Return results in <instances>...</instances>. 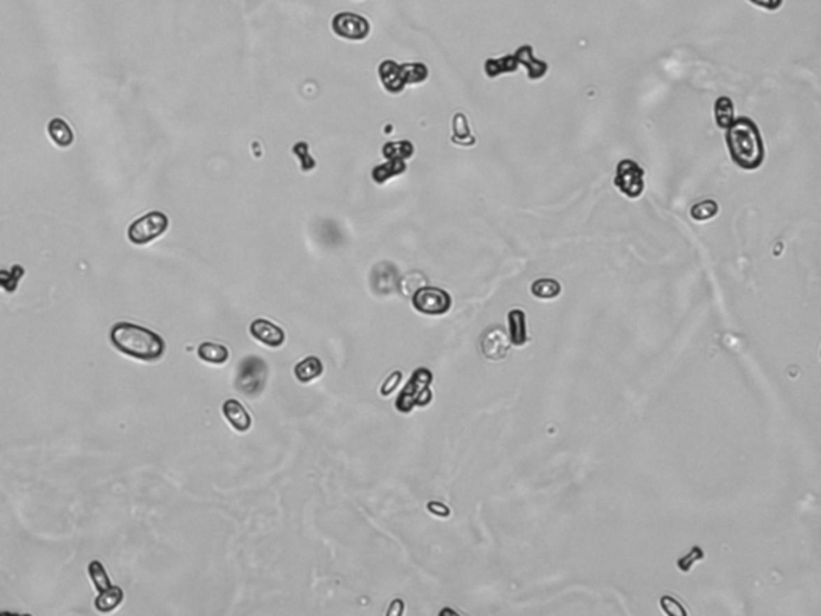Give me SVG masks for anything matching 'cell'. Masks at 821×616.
<instances>
[{
  "mask_svg": "<svg viewBox=\"0 0 821 616\" xmlns=\"http://www.w3.org/2000/svg\"><path fill=\"white\" fill-rule=\"evenodd\" d=\"M727 148L735 164L743 171H755L765 159V145L759 125L749 117H738L725 134Z\"/></svg>",
  "mask_w": 821,
  "mask_h": 616,
  "instance_id": "cell-1",
  "label": "cell"
},
{
  "mask_svg": "<svg viewBox=\"0 0 821 616\" xmlns=\"http://www.w3.org/2000/svg\"><path fill=\"white\" fill-rule=\"evenodd\" d=\"M109 339L116 350L140 361H157L166 353V342L159 334L127 321L114 324Z\"/></svg>",
  "mask_w": 821,
  "mask_h": 616,
  "instance_id": "cell-2",
  "label": "cell"
},
{
  "mask_svg": "<svg viewBox=\"0 0 821 616\" xmlns=\"http://www.w3.org/2000/svg\"><path fill=\"white\" fill-rule=\"evenodd\" d=\"M434 382V374L427 368H417L410 374L403 390L397 396L395 408L398 413L409 414L414 408H424L434 400L430 385Z\"/></svg>",
  "mask_w": 821,
  "mask_h": 616,
  "instance_id": "cell-3",
  "label": "cell"
},
{
  "mask_svg": "<svg viewBox=\"0 0 821 616\" xmlns=\"http://www.w3.org/2000/svg\"><path fill=\"white\" fill-rule=\"evenodd\" d=\"M236 389L248 398H257L264 394L268 364L260 357L250 355L241 359L236 371Z\"/></svg>",
  "mask_w": 821,
  "mask_h": 616,
  "instance_id": "cell-4",
  "label": "cell"
},
{
  "mask_svg": "<svg viewBox=\"0 0 821 616\" xmlns=\"http://www.w3.org/2000/svg\"><path fill=\"white\" fill-rule=\"evenodd\" d=\"M167 228L169 217L164 212L152 210L141 215L140 219H136L129 227L127 236L129 241L135 244V246H145V244H150L151 241L162 236L167 231Z\"/></svg>",
  "mask_w": 821,
  "mask_h": 616,
  "instance_id": "cell-5",
  "label": "cell"
},
{
  "mask_svg": "<svg viewBox=\"0 0 821 616\" xmlns=\"http://www.w3.org/2000/svg\"><path fill=\"white\" fill-rule=\"evenodd\" d=\"M452 299L450 292L441 287L422 286L413 294V307L419 313L429 316H440L450 312Z\"/></svg>",
  "mask_w": 821,
  "mask_h": 616,
  "instance_id": "cell-6",
  "label": "cell"
},
{
  "mask_svg": "<svg viewBox=\"0 0 821 616\" xmlns=\"http://www.w3.org/2000/svg\"><path fill=\"white\" fill-rule=\"evenodd\" d=\"M645 172L636 161L622 159L616 166L615 187L629 199H637L645 189Z\"/></svg>",
  "mask_w": 821,
  "mask_h": 616,
  "instance_id": "cell-7",
  "label": "cell"
},
{
  "mask_svg": "<svg viewBox=\"0 0 821 616\" xmlns=\"http://www.w3.org/2000/svg\"><path fill=\"white\" fill-rule=\"evenodd\" d=\"M334 34L345 41H364L371 32L369 21L358 13L342 12L332 18Z\"/></svg>",
  "mask_w": 821,
  "mask_h": 616,
  "instance_id": "cell-8",
  "label": "cell"
},
{
  "mask_svg": "<svg viewBox=\"0 0 821 616\" xmlns=\"http://www.w3.org/2000/svg\"><path fill=\"white\" fill-rule=\"evenodd\" d=\"M371 286L372 291L380 296H388V294L395 292L399 287V273L395 265L390 262H382V264L376 265L371 275Z\"/></svg>",
  "mask_w": 821,
  "mask_h": 616,
  "instance_id": "cell-9",
  "label": "cell"
},
{
  "mask_svg": "<svg viewBox=\"0 0 821 616\" xmlns=\"http://www.w3.org/2000/svg\"><path fill=\"white\" fill-rule=\"evenodd\" d=\"M250 336L270 348H279L286 342V332L270 320L257 318L250 323Z\"/></svg>",
  "mask_w": 821,
  "mask_h": 616,
  "instance_id": "cell-10",
  "label": "cell"
},
{
  "mask_svg": "<svg viewBox=\"0 0 821 616\" xmlns=\"http://www.w3.org/2000/svg\"><path fill=\"white\" fill-rule=\"evenodd\" d=\"M511 348V339H507L506 332L499 326L488 329L481 337V353L491 361H497L507 355Z\"/></svg>",
  "mask_w": 821,
  "mask_h": 616,
  "instance_id": "cell-11",
  "label": "cell"
},
{
  "mask_svg": "<svg viewBox=\"0 0 821 616\" xmlns=\"http://www.w3.org/2000/svg\"><path fill=\"white\" fill-rule=\"evenodd\" d=\"M379 78L388 94H401L406 87L401 64L393 62V59H384L379 64Z\"/></svg>",
  "mask_w": 821,
  "mask_h": 616,
  "instance_id": "cell-12",
  "label": "cell"
},
{
  "mask_svg": "<svg viewBox=\"0 0 821 616\" xmlns=\"http://www.w3.org/2000/svg\"><path fill=\"white\" fill-rule=\"evenodd\" d=\"M222 413L228 424L231 425L236 432H248L252 427V417L249 411L245 410L243 403L234 400V398H228V400L223 403Z\"/></svg>",
  "mask_w": 821,
  "mask_h": 616,
  "instance_id": "cell-13",
  "label": "cell"
},
{
  "mask_svg": "<svg viewBox=\"0 0 821 616\" xmlns=\"http://www.w3.org/2000/svg\"><path fill=\"white\" fill-rule=\"evenodd\" d=\"M513 55H515L518 64H522L527 69L528 78L531 80L543 79L547 71H549V64L534 57V48L531 45H522Z\"/></svg>",
  "mask_w": 821,
  "mask_h": 616,
  "instance_id": "cell-14",
  "label": "cell"
},
{
  "mask_svg": "<svg viewBox=\"0 0 821 616\" xmlns=\"http://www.w3.org/2000/svg\"><path fill=\"white\" fill-rule=\"evenodd\" d=\"M508 320V334H511V342L515 347H523L528 342V329H527V315L523 310L513 308L507 315Z\"/></svg>",
  "mask_w": 821,
  "mask_h": 616,
  "instance_id": "cell-15",
  "label": "cell"
},
{
  "mask_svg": "<svg viewBox=\"0 0 821 616\" xmlns=\"http://www.w3.org/2000/svg\"><path fill=\"white\" fill-rule=\"evenodd\" d=\"M324 373V364L318 357H306L294 368V375L300 384H310Z\"/></svg>",
  "mask_w": 821,
  "mask_h": 616,
  "instance_id": "cell-16",
  "label": "cell"
},
{
  "mask_svg": "<svg viewBox=\"0 0 821 616\" xmlns=\"http://www.w3.org/2000/svg\"><path fill=\"white\" fill-rule=\"evenodd\" d=\"M48 135H50V138L55 141V145L59 146V148H68V146L73 145L74 141V134H73V129L69 127V124L64 121L62 117H55L52 119L50 122H48Z\"/></svg>",
  "mask_w": 821,
  "mask_h": 616,
  "instance_id": "cell-17",
  "label": "cell"
},
{
  "mask_svg": "<svg viewBox=\"0 0 821 616\" xmlns=\"http://www.w3.org/2000/svg\"><path fill=\"white\" fill-rule=\"evenodd\" d=\"M198 357L209 364H223L228 361V347L215 342H202L198 347Z\"/></svg>",
  "mask_w": 821,
  "mask_h": 616,
  "instance_id": "cell-18",
  "label": "cell"
},
{
  "mask_svg": "<svg viewBox=\"0 0 821 616\" xmlns=\"http://www.w3.org/2000/svg\"><path fill=\"white\" fill-rule=\"evenodd\" d=\"M518 68H520V64L517 62L515 55H507V57H502V58H490L485 62V73L491 79H494L501 74L515 73Z\"/></svg>",
  "mask_w": 821,
  "mask_h": 616,
  "instance_id": "cell-19",
  "label": "cell"
},
{
  "mask_svg": "<svg viewBox=\"0 0 821 616\" xmlns=\"http://www.w3.org/2000/svg\"><path fill=\"white\" fill-rule=\"evenodd\" d=\"M403 172H406V162L399 159H387L384 164H379L372 169L371 177L377 185H382L392 177L401 176Z\"/></svg>",
  "mask_w": 821,
  "mask_h": 616,
  "instance_id": "cell-20",
  "label": "cell"
},
{
  "mask_svg": "<svg viewBox=\"0 0 821 616\" xmlns=\"http://www.w3.org/2000/svg\"><path fill=\"white\" fill-rule=\"evenodd\" d=\"M122 599H124V592L122 589L119 586H111L108 587L106 591H101L98 594V597L95 599V607L98 612L101 613H109L113 612V610H116L120 603H122Z\"/></svg>",
  "mask_w": 821,
  "mask_h": 616,
  "instance_id": "cell-21",
  "label": "cell"
},
{
  "mask_svg": "<svg viewBox=\"0 0 821 616\" xmlns=\"http://www.w3.org/2000/svg\"><path fill=\"white\" fill-rule=\"evenodd\" d=\"M714 116L715 124L720 129H729L731 122L735 121V106H733L731 98L729 96H719L714 105Z\"/></svg>",
  "mask_w": 821,
  "mask_h": 616,
  "instance_id": "cell-22",
  "label": "cell"
},
{
  "mask_svg": "<svg viewBox=\"0 0 821 616\" xmlns=\"http://www.w3.org/2000/svg\"><path fill=\"white\" fill-rule=\"evenodd\" d=\"M560 292L562 285L557 280H552V278H541V280H536L533 285H531V294H533L536 299H543V301L557 299L560 296Z\"/></svg>",
  "mask_w": 821,
  "mask_h": 616,
  "instance_id": "cell-23",
  "label": "cell"
},
{
  "mask_svg": "<svg viewBox=\"0 0 821 616\" xmlns=\"http://www.w3.org/2000/svg\"><path fill=\"white\" fill-rule=\"evenodd\" d=\"M382 155L385 159H399L406 161L414 155V145L409 140H398V141H387L382 146Z\"/></svg>",
  "mask_w": 821,
  "mask_h": 616,
  "instance_id": "cell-24",
  "label": "cell"
},
{
  "mask_svg": "<svg viewBox=\"0 0 821 616\" xmlns=\"http://www.w3.org/2000/svg\"><path fill=\"white\" fill-rule=\"evenodd\" d=\"M452 141L457 145H473L475 138L470 134L469 121L465 114L457 113L452 119Z\"/></svg>",
  "mask_w": 821,
  "mask_h": 616,
  "instance_id": "cell-25",
  "label": "cell"
},
{
  "mask_svg": "<svg viewBox=\"0 0 821 616\" xmlns=\"http://www.w3.org/2000/svg\"><path fill=\"white\" fill-rule=\"evenodd\" d=\"M23 276L24 268L21 265H15L10 270H0V287L7 294H13Z\"/></svg>",
  "mask_w": 821,
  "mask_h": 616,
  "instance_id": "cell-26",
  "label": "cell"
},
{
  "mask_svg": "<svg viewBox=\"0 0 821 616\" xmlns=\"http://www.w3.org/2000/svg\"><path fill=\"white\" fill-rule=\"evenodd\" d=\"M404 80L408 84H422L429 78V68L424 63H404L401 64Z\"/></svg>",
  "mask_w": 821,
  "mask_h": 616,
  "instance_id": "cell-27",
  "label": "cell"
},
{
  "mask_svg": "<svg viewBox=\"0 0 821 616\" xmlns=\"http://www.w3.org/2000/svg\"><path fill=\"white\" fill-rule=\"evenodd\" d=\"M690 214H692L693 220H697V222L711 220V219H714L717 214H719V204H717L714 199H706V201H701V203L694 204L692 207V210H690Z\"/></svg>",
  "mask_w": 821,
  "mask_h": 616,
  "instance_id": "cell-28",
  "label": "cell"
},
{
  "mask_svg": "<svg viewBox=\"0 0 821 616\" xmlns=\"http://www.w3.org/2000/svg\"><path fill=\"white\" fill-rule=\"evenodd\" d=\"M292 155L299 159L300 171L302 172H310L316 167V161L308 152V143H306V141H297V143L292 146Z\"/></svg>",
  "mask_w": 821,
  "mask_h": 616,
  "instance_id": "cell-29",
  "label": "cell"
},
{
  "mask_svg": "<svg viewBox=\"0 0 821 616\" xmlns=\"http://www.w3.org/2000/svg\"><path fill=\"white\" fill-rule=\"evenodd\" d=\"M89 573H90L93 585H95V587H97V591L101 592V591H106L108 587H111V581H109L105 566H103L98 560L90 561Z\"/></svg>",
  "mask_w": 821,
  "mask_h": 616,
  "instance_id": "cell-30",
  "label": "cell"
},
{
  "mask_svg": "<svg viewBox=\"0 0 821 616\" xmlns=\"http://www.w3.org/2000/svg\"><path fill=\"white\" fill-rule=\"evenodd\" d=\"M706 557V554L703 552V549L699 546H694L690 552L685 555V557L678 559L677 560V568L683 571V573H688L690 570L693 568L694 565L698 564L699 560H703Z\"/></svg>",
  "mask_w": 821,
  "mask_h": 616,
  "instance_id": "cell-31",
  "label": "cell"
},
{
  "mask_svg": "<svg viewBox=\"0 0 821 616\" xmlns=\"http://www.w3.org/2000/svg\"><path fill=\"white\" fill-rule=\"evenodd\" d=\"M659 605L662 608V612L666 615H671V616H687V610L682 607V603L676 601L674 597L671 596H662Z\"/></svg>",
  "mask_w": 821,
  "mask_h": 616,
  "instance_id": "cell-32",
  "label": "cell"
},
{
  "mask_svg": "<svg viewBox=\"0 0 821 616\" xmlns=\"http://www.w3.org/2000/svg\"><path fill=\"white\" fill-rule=\"evenodd\" d=\"M401 379H403L401 371H393L392 374H388L387 379L384 380V384H382V387H380V395L390 396L392 392H395L399 382H401Z\"/></svg>",
  "mask_w": 821,
  "mask_h": 616,
  "instance_id": "cell-33",
  "label": "cell"
},
{
  "mask_svg": "<svg viewBox=\"0 0 821 616\" xmlns=\"http://www.w3.org/2000/svg\"><path fill=\"white\" fill-rule=\"evenodd\" d=\"M748 2L755 5V7L769 10V12H776L783 5V0H748Z\"/></svg>",
  "mask_w": 821,
  "mask_h": 616,
  "instance_id": "cell-34",
  "label": "cell"
},
{
  "mask_svg": "<svg viewBox=\"0 0 821 616\" xmlns=\"http://www.w3.org/2000/svg\"><path fill=\"white\" fill-rule=\"evenodd\" d=\"M427 509H429L431 514L436 515V517H450L451 515L450 507L445 506L443 503H438V501H431V503L427 504Z\"/></svg>",
  "mask_w": 821,
  "mask_h": 616,
  "instance_id": "cell-35",
  "label": "cell"
}]
</instances>
